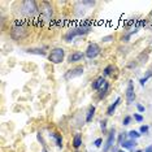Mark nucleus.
Here are the masks:
<instances>
[{"label":"nucleus","mask_w":152,"mask_h":152,"mask_svg":"<svg viewBox=\"0 0 152 152\" xmlns=\"http://www.w3.org/2000/svg\"><path fill=\"white\" fill-rule=\"evenodd\" d=\"M75 152H78V151H75Z\"/></svg>","instance_id":"obj_35"},{"label":"nucleus","mask_w":152,"mask_h":152,"mask_svg":"<svg viewBox=\"0 0 152 152\" xmlns=\"http://www.w3.org/2000/svg\"><path fill=\"white\" fill-rule=\"evenodd\" d=\"M134 120H135L137 122H142V121H143V116L139 115V113H134Z\"/></svg>","instance_id":"obj_27"},{"label":"nucleus","mask_w":152,"mask_h":152,"mask_svg":"<svg viewBox=\"0 0 152 152\" xmlns=\"http://www.w3.org/2000/svg\"><path fill=\"white\" fill-rule=\"evenodd\" d=\"M108 90H109V83L105 81V83L100 87V90H99V99H103L104 96L107 95V92H108Z\"/></svg>","instance_id":"obj_17"},{"label":"nucleus","mask_w":152,"mask_h":152,"mask_svg":"<svg viewBox=\"0 0 152 152\" xmlns=\"http://www.w3.org/2000/svg\"><path fill=\"white\" fill-rule=\"evenodd\" d=\"M127 135H129L130 139H134V140H135V139H138V138L142 135V134L139 133V131H137V130H130L129 133H127Z\"/></svg>","instance_id":"obj_21"},{"label":"nucleus","mask_w":152,"mask_h":152,"mask_svg":"<svg viewBox=\"0 0 152 152\" xmlns=\"http://www.w3.org/2000/svg\"><path fill=\"white\" fill-rule=\"evenodd\" d=\"M137 109H138V112H144L146 110L144 105H142V104H137Z\"/></svg>","instance_id":"obj_29"},{"label":"nucleus","mask_w":152,"mask_h":152,"mask_svg":"<svg viewBox=\"0 0 152 152\" xmlns=\"http://www.w3.org/2000/svg\"><path fill=\"white\" fill-rule=\"evenodd\" d=\"M20 5H21V12H23L26 16H34L39 12V8L35 1H22Z\"/></svg>","instance_id":"obj_4"},{"label":"nucleus","mask_w":152,"mask_h":152,"mask_svg":"<svg viewBox=\"0 0 152 152\" xmlns=\"http://www.w3.org/2000/svg\"><path fill=\"white\" fill-rule=\"evenodd\" d=\"M152 77V68L150 69V70H147V73H146V75L144 77H142L140 79H139V83H140V86H144L147 83V81L150 79Z\"/></svg>","instance_id":"obj_19"},{"label":"nucleus","mask_w":152,"mask_h":152,"mask_svg":"<svg viewBox=\"0 0 152 152\" xmlns=\"http://www.w3.org/2000/svg\"><path fill=\"white\" fill-rule=\"evenodd\" d=\"M148 131H150V126L148 125H142L140 126V129H139L140 134H148Z\"/></svg>","instance_id":"obj_23"},{"label":"nucleus","mask_w":152,"mask_h":152,"mask_svg":"<svg viewBox=\"0 0 152 152\" xmlns=\"http://www.w3.org/2000/svg\"><path fill=\"white\" fill-rule=\"evenodd\" d=\"M64 58H65V51H64V48H61V47H55L51 50V52L48 53V60L55 65L61 64L64 61Z\"/></svg>","instance_id":"obj_3"},{"label":"nucleus","mask_w":152,"mask_h":152,"mask_svg":"<svg viewBox=\"0 0 152 152\" xmlns=\"http://www.w3.org/2000/svg\"><path fill=\"white\" fill-rule=\"evenodd\" d=\"M122 148H125V150H130V148H134L137 146V142L134 140V139H129V140H125V142H122Z\"/></svg>","instance_id":"obj_18"},{"label":"nucleus","mask_w":152,"mask_h":152,"mask_svg":"<svg viewBox=\"0 0 152 152\" xmlns=\"http://www.w3.org/2000/svg\"><path fill=\"white\" fill-rule=\"evenodd\" d=\"M130 122H131V116H126L125 118L122 120V125H124V126L130 125Z\"/></svg>","instance_id":"obj_26"},{"label":"nucleus","mask_w":152,"mask_h":152,"mask_svg":"<svg viewBox=\"0 0 152 152\" xmlns=\"http://www.w3.org/2000/svg\"><path fill=\"white\" fill-rule=\"evenodd\" d=\"M137 152H143V151H140V150H139V151H137Z\"/></svg>","instance_id":"obj_34"},{"label":"nucleus","mask_w":152,"mask_h":152,"mask_svg":"<svg viewBox=\"0 0 152 152\" xmlns=\"http://www.w3.org/2000/svg\"><path fill=\"white\" fill-rule=\"evenodd\" d=\"M83 72H85L83 66H75V68H72V69H69L66 73L64 74V79H65V81H70V79H73V78L81 77V75L83 74Z\"/></svg>","instance_id":"obj_7"},{"label":"nucleus","mask_w":152,"mask_h":152,"mask_svg":"<svg viewBox=\"0 0 152 152\" xmlns=\"http://www.w3.org/2000/svg\"><path fill=\"white\" fill-rule=\"evenodd\" d=\"M81 146H82V134L77 133L73 138V147L75 148V150H78Z\"/></svg>","instance_id":"obj_16"},{"label":"nucleus","mask_w":152,"mask_h":152,"mask_svg":"<svg viewBox=\"0 0 152 152\" xmlns=\"http://www.w3.org/2000/svg\"><path fill=\"white\" fill-rule=\"evenodd\" d=\"M102 143H103V139L102 138H98V139H95V142H94V146L99 148L100 146H102Z\"/></svg>","instance_id":"obj_28"},{"label":"nucleus","mask_w":152,"mask_h":152,"mask_svg":"<svg viewBox=\"0 0 152 152\" xmlns=\"http://www.w3.org/2000/svg\"><path fill=\"white\" fill-rule=\"evenodd\" d=\"M135 100V91H134V82L130 81L127 82V87H126V103L127 104H133Z\"/></svg>","instance_id":"obj_8"},{"label":"nucleus","mask_w":152,"mask_h":152,"mask_svg":"<svg viewBox=\"0 0 152 152\" xmlns=\"http://www.w3.org/2000/svg\"><path fill=\"white\" fill-rule=\"evenodd\" d=\"M144 152H152V144H150V146L144 150Z\"/></svg>","instance_id":"obj_31"},{"label":"nucleus","mask_w":152,"mask_h":152,"mask_svg":"<svg viewBox=\"0 0 152 152\" xmlns=\"http://www.w3.org/2000/svg\"><path fill=\"white\" fill-rule=\"evenodd\" d=\"M100 129H102L103 133H107V120L100 121Z\"/></svg>","instance_id":"obj_24"},{"label":"nucleus","mask_w":152,"mask_h":152,"mask_svg":"<svg viewBox=\"0 0 152 152\" xmlns=\"http://www.w3.org/2000/svg\"><path fill=\"white\" fill-rule=\"evenodd\" d=\"M39 13H40V16L44 18V21H50V20L52 18V7L50 5V3L43 1L42 4H40Z\"/></svg>","instance_id":"obj_6"},{"label":"nucleus","mask_w":152,"mask_h":152,"mask_svg":"<svg viewBox=\"0 0 152 152\" xmlns=\"http://www.w3.org/2000/svg\"><path fill=\"white\" fill-rule=\"evenodd\" d=\"M100 52H102V48H100V46L98 43H90L87 48H86V51H85V55H86V57L90 58V60H92V58H95V57H98Z\"/></svg>","instance_id":"obj_5"},{"label":"nucleus","mask_w":152,"mask_h":152,"mask_svg":"<svg viewBox=\"0 0 152 152\" xmlns=\"http://www.w3.org/2000/svg\"><path fill=\"white\" fill-rule=\"evenodd\" d=\"M113 70H115V66H113V65H107L104 68V70H103V75H104V77H108V75L112 74Z\"/></svg>","instance_id":"obj_20"},{"label":"nucleus","mask_w":152,"mask_h":152,"mask_svg":"<svg viewBox=\"0 0 152 152\" xmlns=\"http://www.w3.org/2000/svg\"><path fill=\"white\" fill-rule=\"evenodd\" d=\"M26 53H30V55H40V56H46V55H47V52L43 50V48H27Z\"/></svg>","instance_id":"obj_15"},{"label":"nucleus","mask_w":152,"mask_h":152,"mask_svg":"<svg viewBox=\"0 0 152 152\" xmlns=\"http://www.w3.org/2000/svg\"><path fill=\"white\" fill-rule=\"evenodd\" d=\"M120 103H121V98H117L115 100V103H112V104L107 108V115H108V116H113V113L116 112V109H117V107H118Z\"/></svg>","instance_id":"obj_13"},{"label":"nucleus","mask_w":152,"mask_h":152,"mask_svg":"<svg viewBox=\"0 0 152 152\" xmlns=\"http://www.w3.org/2000/svg\"><path fill=\"white\" fill-rule=\"evenodd\" d=\"M95 110H96V107L95 105H90L88 109H87V113H86V122H91L92 118L95 116Z\"/></svg>","instance_id":"obj_14"},{"label":"nucleus","mask_w":152,"mask_h":152,"mask_svg":"<svg viewBox=\"0 0 152 152\" xmlns=\"http://www.w3.org/2000/svg\"><path fill=\"white\" fill-rule=\"evenodd\" d=\"M104 83H105V78L102 75V77H98L94 82H92L91 87H92V90H95V91H99L100 87H102V86L104 85Z\"/></svg>","instance_id":"obj_12"},{"label":"nucleus","mask_w":152,"mask_h":152,"mask_svg":"<svg viewBox=\"0 0 152 152\" xmlns=\"http://www.w3.org/2000/svg\"><path fill=\"white\" fill-rule=\"evenodd\" d=\"M37 139H38V142H40V144H42L43 147H46V142H44V138H43L42 133H38L37 134Z\"/></svg>","instance_id":"obj_22"},{"label":"nucleus","mask_w":152,"mask_h":152,"mask_svg":"<svg viewBox=\"0 0 152 152\" xmlns=\"http://www.w3.org/2000/svg\"><path fill=\"white\" fill-rule=\"evenodd\" d=\"M115 139H116V130L112 129V130L109 131L108 137H107V140H105V143H104V147H103V152H108L110 148L113 147Z\"/></svg>","instance_id":"obj_9"},{"label":"nucleus","mask_w":152,"mask_h":152,"mask_svg":"<svg viewBox=\"0 0 152 152\" xmlns=\"http://www.w3.org/2000/svg\"><path fill=\"white\" fill-rule=\"evenodd\" d=\"M27 35H29V30H27L23 25H20V23L15 25L11 30V38L13 40H17V42L23 40Z\"/></svg>","instance_id":"obj_2"},{"label":"nucleus","mask_w":152,"mask_h":152,"mask_svg":"<svg viewBox=\"0 0 152 152\" xmlns=\"http://www.w3.org/2000/svg\"><path fill=\"white\" fill-rule=\"evenodd\" d=\"M91 31V25L90 23H83L81 26H77L74 29L69 30V31L64 35V40L65 42H72L75 37H81V35H86Z\"/></svg>","instance_id":"obj_1"},{"label":"nucleus","mask_w":152,"mask_h":152,"mask_svg":"<svg viewBox=\"0 0 152 152\" xmlns=\"http://www.w3.org/2000/svg\"><path fill=\"white\" fill-rule=\"evenodd\" d=\"M117 152H126V151H125V150H118Z\"/></svg>","instance_id":"obj_33"},{"label":"nucleus","mask_w":152,"mask_h":152,"mask_svg":"<svg viewBox=\"0 0 152 152\" xmlns=\"http://www.w3.org/2000/svg\"><path fill=\"white\" fill-rule=\"evenodd\" d=\"M85 56H86V55H85L83 52H79V51H77V52H72V53L68 56V63H69V64L78 63V61L83 60Z\"/></svg>","instance_id":"obj_10"},{"label":"nucleus","mask_w":152,"mask_h":152,"mask_svg":"<svg viewBox=\"0 0 152 152\" xmlns=\"http://www.w3.org/2000/svg\"><path fill=\"white\" fill-rule=\"evenodd\" d=\"M50 137L53 139L55 142V144H56V147L57 148H63V137H61V134H58L56 133V131H52V133H50Z\"/></svg>","instance_id":"obj_11"},{"label":"nucleus","mask_w":152,"mask_h":152,"mask_svg":"<svg viewBox=\"0 0 152 152\" xmlns=\"http://www.w3.org/2000/svg\"><path fill=\"white\" fill-rule=\"evenodd\" d=\"M109 39H113V37L112 35H108V37H104V38H103V42H109Z\"/></svg>","instance_id":"obj_30"},{"label":"nucleus","mask_w":152,"mask_h":152,"mask_svg":"<svg viewBox=\"0 0 152 152\" xmlns=\"http://www.w3.org/2000/svg\"><path fill=\"white\" fill-rule=\"evenodd\" d=\"M42 152H48V151H47V148H46V147H43V150H42Z\"/></svg>","instance_id":"obj_32"},{"label":"nucleus","mask_w":152,"mask_h":152,"mask_svg":"<svg viewBox=\"0 0 152 152\" xmlns=\"http://www.w3.org/2000/svg\"><path fill=\"white\" fill-rule=\"evenodd\" d=\"M126 135H127V133H121V134H120V137H118V144H120V146L122 144V142L126 140V139H125Z\"/></svg>","instance_id":"obj_25"}]
</instances>
